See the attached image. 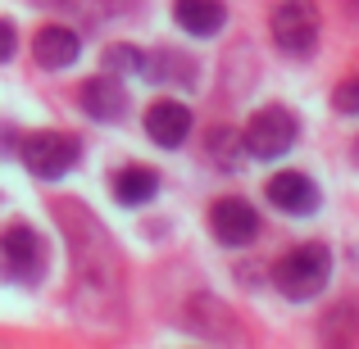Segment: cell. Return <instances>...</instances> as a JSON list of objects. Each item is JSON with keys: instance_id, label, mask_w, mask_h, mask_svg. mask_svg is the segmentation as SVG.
Wrapping results in <instances>:
<instances>
[{"instance_id": "1", "label": "cell", "mask_w": 359, "mask_h": 349, "mask_svg": "<svg viewBox=\"0 0 359 349\" xmlns=\"http://www.w3.org/2000/svg\"><path fill=\"white\" fill-rule=\"evenodd\" d=\"M327 281H332V250L323 241H305L273 263V286L287 299H296V304L318 299L327 290Z\"/></svg>"}, {"instance_id": "2", "label": "cell", "mask_w": 359, "mask_h": 349, "mask_svg": "<svg viewBox=\"0 0 359 349\" xmlns=\"http://www.w3.org/2000/svg\"><path fill=\"white\" fill-rule=\"evenodd\" d=\"M18 159H23V168L32 177H41V182H55V177L73 173V168L82 164V141L73 136V131H27L23 141H18Z\"/></svg>"}, {"instance_id": "3", "label": "cell", "mask_w": 359, "mask_h": 349, "mask_svg": "<svg viewBox=\"0 0 359 349\" xmlns=\"http://www.w3.org/2000/svg\"><path fill=\"white\" fill-rule=\"evenodd\" d=\"M269 32H273V45H278L282 55H291V59L314 55L318 32H323L318 5L314 0H282V5L269 14Z\"/></svg>"}, {"instance_id": "4", "label": "cell", "mask_w": 359, "mask_h": 349, "mask_svg": "<svg viewBox=\"0 0 359 349\" xmlns=\"http://www.w3.org/2000/svg\"><path fill=\"white\" fill-rule=\"evenodd\" d=\"M241 141H245V155H250V159L273 164V159H282L300 141V118L291 114V109H282V105H264V109L250 114Z\"/></svg>"}, {"instance_id": "5", "label": "cell", "mask_w": 359, "mask_h": 349, "mask_svg": "<svg viewBox=\"0 0 359 349\" xmlns=\"http://www.w3.org/2000/svg\"><path fill=\"white\" fill-rule=\"evenodd\" d=\"M0 268L14 281L36 286V281L46 277V268H50V245H46V236L36 227H27V222L5 227L0 232Z\"/></svg>"}, {"instance_id": "6", "label": "cell", "mask_w": 359, "mask_h": 349, "mask_svg": "<svg viewBox=\"0 0 359 349\" xmlns=\"http://www.w3.org/2000/svg\"><path fill=\"white\" fill-rule=\"evenodd\" d=\"M210 232H214V241L228 245V250H245V245L259 236V209H255L245 195H223L210 209Z\"/></svg>"}, {"instance_id": "7", "label": "cell", "mask_w": 359, "mask_h": 349, "mask_svg": "<svg viewBox=\"0 0 359 349\" xmlns=\"http://www.w3.org/2000/svg\"><path fill=\"white\" fill-rule=\"evenodd\" d=\"M141 127H146V136L155 141L159 150H182L187 136H191V127H196V118H191V109H187L182 100L164 96V100H155V105L146 109Z\"/></svg>"}, {"instance_id": "8", "label": "cell", "mask_w": 359, "mask_h": 349, "mask_svg": "<svg viewBox=\"0 0 359 349\" xmlns=\"http://www.w3.org/2000/svg\"><path fill=\"white\" fill-rule=\"evenodd\" d=\"M78 105L82 114H87L91 122H118L123 114H128V87L118 82V73H96V78L82 82L78 91Z\"/></svg>"}, {"instance_id": "9", "label": "cell", "mask_w": 359, "mask_h": 349, "mask_svg": "<svg viewBox=\"0 0 359 349\" xmlns=\"http://www.w3.org/2000/svg\"><path fill=\"white\" fill-rule=\"evenodd\" d=\"M78 55H82V36H78V27H69V23H46L41 32L32 36V59H36V69H46V73L73 69Z\"/></svg>"}, {"instance_id": "10", "label": "cell", "mask_w": 359, "mask_h": 349, "mask_svg": "<svg viewBox=\"0 0 359 349\" xmlns=\"http://www.w3.org/2000/svg\"><path fill=\"white\" fill-rule=\"evenodd\" d=\"M264 195H269V204L278 213H287V218H309V213L318 209V186L309 182L305 173H273L269 186H264Z\"/></svg>"}, {"instance_id": "11", "label": "cell", "mask_w": 359, "mask_h": 349, "mask_svg": "<svg viewBox=\"0 0 359 349\" xmlns=\"http://www.w3.org/2000/svg\"><path fill=\"white\" fill-rule=\"evenodd\" d=\"M173 18L187 36H219L228 27V5L223 0H173Z\"/></svg>"}, {"instance_id": "12", "label": "cell", "mask_w": 359, "mask_h": 349, "mask_svg": "<svg viewBox=\"0 0 359 349\" xmlns=\"http://www.w3.org/2000/svg\"><path fill=\"white\" fill-rule=\"evenodd\" d=\"M159 195V173L150 164H123L114 173V200L123 209H146Z\"/></svg>"}, {"instance_id": "13", "label": "cell", "mask_w": 359, "mask_h": 349, "mask_svg": "<svg viewBox=\"0 0 359 349\" xmlns=\"http://www.w3.org/2000/svg\"><path fill=\"white\" fill-rule=\"evenodd\" d=\"M205 150H210V159L223 168V173H237L245 164V141H241V131H232V127H214Z\"/></svg>"}, {"instance_id": "14", "label": "cell", "mask_w": 359, "mask_h": 349, "mask_svg": "<svg viewBox=\"0 0 359 349\" xmlns=\"http://www.w3.org/2000/svg\"><path fill=\"white\" fill-rule=\"evenodd\" d=\"M146 59H150V55L141 50V45H132V41L105 45V69L109 73H146Z\"/></svg>"}, {"instance_id": "15", "label": "cell", "mask_w": 359, "mask_h": 349, "mask_svg": "<svg viewBox=\"0 0 359 349\" xmlns=\"http://www.w3.org/2000/svg\"><path fill=\"white\" fill-rule=\"evenodd\" d=\"M332 109L337 114H359V78H346L341 87L332 91Z\"/></svg>"}, {"instance_id": "16", "label": "cell", "mask_w": 359, "mask_h": 349, "mask_svg": "<svg viewBox=\"0 0 359 349\" xmlns=\"http://www.w3.org/2000/svg\"><path fill=\"white\" fill-rule=\"evenodd\" d=\"M18 55V27L9 18H0V64H9Z\"/></svg>"}, {"instance_id": "17", "label": "cell", "mask_w": 359, "mask_h": 349, "mask_svg": "<svg viewBox=\"0 0 359 349\" xmlns=\"http://www.w3.org/2000/svg\"><path fill=\"white\" fill-rule=\"evenodd\" d=\"M355 159H359V145H355Z\"/></svg>"}]
</instances>
